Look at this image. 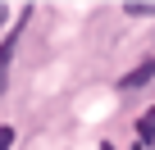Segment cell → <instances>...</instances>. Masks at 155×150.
<instances>
[{
  "mask_svg": "<svg viewBox=\"0 0 155 150\" xmlns=\"http://www.w3.org/2000/svg\"><path fill=\"white\" fill-rule=\"evenodd\" d=\"M18 32H23V23H18L14 32H5V41H0V91L9 87V68H14V50H18Z\"/></svg>",
  "mask_w": 155,
  "mask_h": 150,
  "instance_id": "cell-1",
  "label": "cell"
},
{
  "mask_svg": "<svg viewBox=\"0 0 155 150\" xmlns=\"http://www.w3.org/2000/svg\"><path fill=\"white\" fill-rule=\"evenodd\" d=\"M150 141H155V109H146L137 118V145H150Z\"/></svg>",
  "mask_w": 155,
  "mask_h": 150,
  "instance_id": "cell-2",
  "label": "cell"
},
{
  "mask_svg": "<svg viewBox=\"0 0 155 150\" xmlns=\"http://www.w3.org/2000/svg\"><path fill=\"white\" fill-rule=\"evenodd\" d=\"M128 18H155V5H123Z\"/></svg>",
  "mask_w": 155,
  "mask_h": 150,
  "instance_id": "cell-3",
  "label": "cell"
},
{
  "mask_svg": "<svg viewBox=\"0 0 155 150\" xmlns=\"http://www.w3.org/2000/svg\"><path fill=\"white\" fill-rule=\"evenodd\" d=\"M14 145V127H0V150H9Z\"/></svg>",
  "mask_w": 155,
  "mask_h": 150,
  "instance_id": "cell-4",
  "label": "cell"
},
{
  "mask_svg": "<svg viewBox=\"0 0 155 150\" xmlns=\"http://www.w3.org/2000/svg\"><path fill=\"white\" fill-rule=\"evenodd\" d=\"M5 18H9V5H5V0H0V27H5Z\"/></svg>",
  "mask_w": 155,
  "mask_h": 150,
  "instance_id": "cell-5",
  "label": "cell"
}]
</instances>
